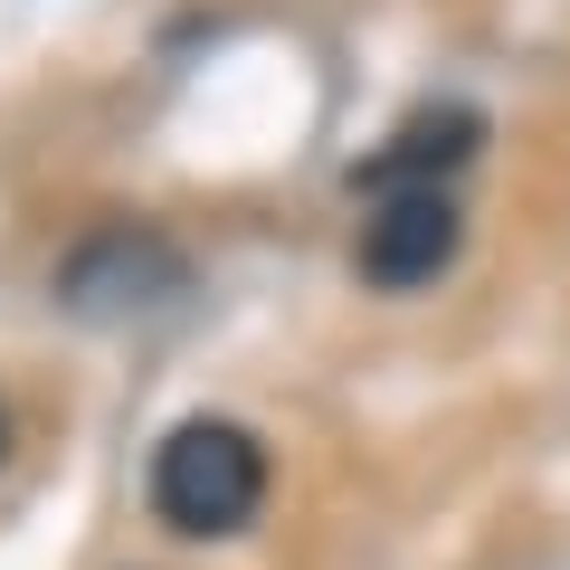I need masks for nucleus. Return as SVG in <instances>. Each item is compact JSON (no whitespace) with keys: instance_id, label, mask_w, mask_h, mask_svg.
Listing matches in <instances>:
<instances>
[{"instance_id":"obj_1","label":"nucleus","mask_w":570,"mask_h":570,"mask_svg":"<svg viewBox=\"0 0 570 570\" xmlns=\"http://www.w3.org/2000/svg\"><path fill=\"white\" fill-rule=\"evenodd\" d=\"M266 504V448L238 419H181L153 456V513L190 542L209 532H238L247 513Z\"/></svg>"},{"instance_id":"obj_2","label":"nucleus","mask_w":570,"mask_h":570,"mask_svg":"<svg viewBox=\"0 0 570 570\" xmlns=\"http://www.w3.org/2000/svg\"><path fill=\"white\" fill-rule=\"evenodd\" d=\"M181 295H190V257L142 219H115L58 257V305L77 324H142V314H171Z\"/></svg>"},{"instance_id":"obj_3","label":"nucleus","mask_w":570,"mask_h":570,"mask_svg":"<svg viewBox=\"0 0 570 570\" xmlns=\"http://www.w3.org/2000/svg\"><path fill=\"white\" fill-rule=\"evenodd\" d=\"M456 238H466V219H456L448 190H381V209L362 219V276L390 295L438 285L456 266Z\"/></svg>"},{"instance_id":"obj_4","label":"nucleus","mask_w":570,"mask_h":570,"mask_svg":"<svg viewBox=\"0 0 570 570\" xmlns=\"http://www.w3.org/2000/svg\"><path fill=\"white\" fill-rule=\"evenodd\" d=\"M475 142H485V124H475L466 105H428V115H409L362 163V181L371 190H438L456 163H475Z\"/></svg>"},{"instance_id":"obj_5","label":"nucleus","mask_w":570,"mask_h":570,"mask_svg":"<svg viewBox=\"0 0 570 570\" xmlns=\"http://www.w3.org/2000/svg\"><path fill=\"white\" fill-rule=\"evenodd\" d=\"M0 456H10V409H0Z\"/></svg>"}]
</instances>
